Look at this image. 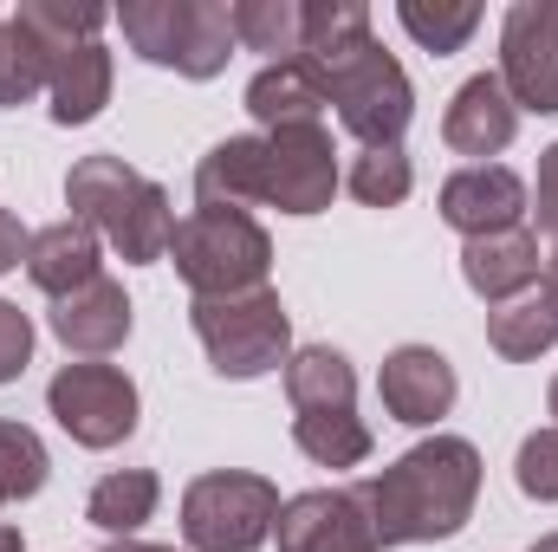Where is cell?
I'll return each mask as SVG.
<instances>
[{"mask_svg": "<svg viewBox=\"0 0 558 552\" xmlns=\"http://www.w3.org/2000/svg\"><path fill=\"white\" fill-rule=\"evenodd\" d=\"M26 364H33V319L13 299H0V384H13Z\"/></svg>", "mask_w": 558, "mask_h": 552, "instance_id": "cell-31", "label": "cell"}, {"mask_svg": "<svg viewBox=\"0 0 558 552\" xmlns=\"http://www.w3.org/2000/svg\"><path fill=\"white\" fill-rule=\"evenodd\" d=\"M26 279L46 292V299H65L92 279H105V241L85 228V221H52L26 241Z\"/></svg>", "mask_w": 558, "mask_h": 552, "instance_id": "cell-18", "label": "cell"}, {"mask_svg": "<svg viewBox=\"0 0 558 552\" xmlns=\"http://www.w3.org/2000/svg\"><path fill=\"white\" fill-rule=\"evenodd\" d=\"M338 149L325 124H286L267 131V208L279 215H325L338 195Z\"/></svg>", "mask_w": 558, "mask_h": 552, "instance_id": "cell-11", "label": "cell"}, {"mask_svg": "<svg viewBox=\"0 0 558 552\" xmlns=\"http://www.w3.org/2000/svg\"><path fill=\"white\" fill-rule=\"evenodd\" d=\"M247 111H254V124H267V131L318 124V111H325V85H318L312 59L299 52V59H274V65H260V72L247 79Z\"/></svg>", "mask_w": 558, "mask_h": 552, "instance_id": "cell-20", "label": "cell"}, {"mask_svg": "<svg viewBox=\"0 0 558 552\" xmlns=\"http://www.w3.org/2000/svg\"><path fill=\"white\" fill-rule=\"evenodd\" d=\"M435 208L461 241H487V235L526 228V182L507 163H468V169H454L441 182Z\"/></svg>", "mask_w": 558, "mask_h": 552, "instance_id": "cell-12", "label": "cell"}, {"mask_svg": "<svg viewBox=\"0 0 558 552\" xmlns=\"http://www.w3.org/2000/svg\"><path fill=\"white\" fill-rule=\"evenodd\" d=\"M487 345H494L507 364H533L539 351H553L558 345V305L546 299V286H533V292L494 305V312H487Z\"/></svg>", "mask_w": 558, "mask_h": 552, "instance_id": "cell-23", "label": "cell"}, {"mask_svg": "<svg viewBox=\"0 0 558 552\" xmlns=\"http://www.w3.org/2000/svg\"><path fill=\"white\" fill-rule=\"evenodd\" d=\"M202 208H267V137H221L195 163Z\"/></svg>", "mask_w": 558, "mask_h": 552, "instance_id": "cell-19", "label": "cell"}, {"mask_svg": "<svg viewBox=\"0 0 558 552\" xmlns=\"http://www.w3.org/2000/svg\"><path fill=\"white\" fill-rule=\"evenodd\" d=\"M228 20H234V46L267 52V65L305 52V0H234Z\"/></svg>", "mask_w": 558, "mask_h": 552, "instance_id": "cell-24", "label": "cell"}, {"mask_svg": "<svg viewBox=\"0 0 558 552\" xmlns=\"http://www.w3.org/2000/svg\"><path fill=\"white\" fill-rule=\"evenodd\" d=\"M344 189H351L364 208H397V202H410V189H416V163L403 156V143H390V149H357Z\"/></svg>", "mask_w": 558, "mask_h": 552, "instance_id": "cell-27", "label": "cell"}, {"mask_svg": "<svg viewBox=\"0 0 558 552\" xmlns=\"http://www.w3.org/2000/svg\"><path fill=\"white\" fill-rule=\"evenodd\" d=\"M533 552H558V533H546V540H533Z\"/></svg>", "mask_w": 558, "mask_h": 552, "instance_id": "cell-36", "label": "cell"}, {"mask_svg": "<svg viewBox=\"0 0 558 552\" xmlns=\"http://www.w3.org/2000/svg\"><path fill=\"white\" fill-rule=\"evenodd\" d=\"M279 552H384L371 533V514L351 488H312L279 507Z\"/></svg>", "mask_w": 558, "mask_h": 552, "instance_id": "cell-13", "label": "cell"}, {"mask_svg": "<svg viewBox=\"0 0 558 552\" xmlns=\"http://www.w3.org/2000/svg\"><path fill=\"white\" fill-rule=\"evenodd\" d=\"M357 39H371L364 0H305V59H331Z\"/></svg>", "mask_w": 558, "mask_h": 552, "instance_id": "cell-29", "label": "cell"}, {"mask_svg": "<svg viewBox=\"0 0 558 552\" xmlns=\"http://www.w3.org/2000/svg\"><path fill=\"white\" fill-rule=\"evenodd\" d=\"M0 552H26V547H20V527H13V520H0Z\"/></svg>", "mask_w": 558, "mask_h": 552, "instance_id": "cell-34", "label": "cell"}, {"mask_svg": "<svg viewBox=\"0 0 558 552\" xmlns=\"http://www.w3.org/2000/svg\"><path fill=\"white\" fill-rule=\"evenodd\" d=\"M118 26L137 59L182 79H221L234 59V20L221 0H124Z\"/></svg>", "mask_w": 558, "mask_h": 552, "instance_id": "cell-6", "label": "cell"}, {"mask_svg": "<svg viewBox=\"0 0 558 552\" xmlns=\"http://www.w3.org/2000/svg\"><path fill=\"white\" fill-rule=\"evenodd\" d=\"M546 299H553V305H558V248H553V254H546Z\"/></svg>", "mask_w": 558, "mask_h": 552, "instance_id": "cell-35", "label": "cell"}, {"mask_svg": "<svg viewBox=\"0 0 558 552\" xmlns=\"http://www.w3.org/2000/svg\"><path fill=\"white\" fill-rule=\"evenodd\" d=\"M351 494L364 501L377 547L454 540L481 501V448L468 435H428L410 455H397L390 468L364 475Z\"/></svg>", "mask_w": 558, "mask_h": 552, "instance_id": "cell-1", "label": "cell"}, {"mask_svg": "<svg viewBox=\"0 0 558 552\" xmlns=\"http://www.w3.org/2000/svg\"><path fill=\"white\" fill-rule=\"evenodd\" d=\"M0 52H7V20H0Z\"/></svg>", "mask_w": 558, "mask_h": 552, "instance_id": "cell-38", "label": "cell"}, {"mask_svg": "<svg viewBox=\"0 0 558 552\" xmlns=\"http://www.w3.org/2000/svg\"><path fill=\"white\" fill-rule=\"evenodd\" d=\"M156 501H162V481L149 468H111L85 494V520L98 533H111V540H131L143 520H156Z\"/></svg>", "mask_w": 558, "mask_h": 552, "instance_id": "cell-22", "label": "cell"}, {"mask_svg": "<svg viewBox=\"0 0 558 552\" xmlns=\"http://www.w3.org/2000/svg\"><path fill=\"white\" fill-rule=\"evenodd\" d=\"M513 481H520V494L526 501H558V429H533L526 442H520V455H513Z\"/></svg>", "mask_w": 558, "mask_h": 552, "instance_id": "cell-30", "label": "cell"}, {"mask_svg": "<svg viewBox=\"0 0 558 552\" xmlns=\"http://www.w3.org/2000/svg\"><path fill=\"white\" fill-rule=\"evenodd\" d=\"M52 338L65 351H78V358H111L131 338V299H124V286L105 274V279H92V286H78V292H65V299H52Z\"/></svg>", "mask_w": 558, "mask_h": 552, "instance_id": "cell-16", "label": "cell"}, {"mask_svg": "<svg viewBox=\"0 0 558 552\" xmlns=\"http://www.w3.org/2000/svg\"><path fill=\"white\" fill-rule=\"evenodd\" d=\"M513 131H520V111H513L500 72H474V79L448 98V111H441V143H448L454 156H474V163L500 156V149L513 143Z\"/></svg>", "mask_w": 558, "mask_h": 552, "instance_id": "cell-15", "label": "cell"}, {"mask_svg": "<svg viewBox=\"0 0 558 552\" xmlns=\"http://www.w3.org/2000/svg\"><path fill=\"white\" fill-rule=\"evenodd\" d=\"M312 72L325 85V105H338V124L364 149L403 143L410 118H416V92H410V72L377 46V33L331 52V59H312Z\"/></svg>", "mask_w": 558, "mask_h": 552, "instance_id": "cell-4", "label": "cell"}, {"mask_svg": "<svg viewBox=\"0 0 558 552\" xmlns=\"http://www.w3.org/2000/svg\"><path fill=\"white\" fill-rule=\"evenodd\" d=\"M500 85L513 111L558 118V0H513L500 20Z\"/></svg>", "mask_w": 558, "mask_h": 552, "instance_id": "cell-10", "label": "cell"}, {"mask_svg": "<svg viewBox=\"0 0 558 552\" xmlns=\"http://www.w3.org/2000/svg\"><path fill=\"white\" fill-rule=\"evenodd\" d=\"M397 20H403V33L416 39L422 52H435V59H441V52H461V46L474 39L481 7H474V0H435V7H428V0H403V7H397Z\"/></svg>", "mask_w": 558, "mask_h": 552, "instance_id": "cell-26", "label": "cell"}, {"mask_svg": "<svg viewBox=\"0 0 558 552\" xmlns=\"http://www.w3.org/2000/svg\"><path fill=\"white\" fill-rule=\"evenodd\" d=\"M279 488L247 468H215L182 488V540L189 552H260L279 527Z\"/></svg>", "mask_w": 558, "mask_h": 552, "instance_id": "cell-7", "label": "cell"}, {"mask_svg": "<svg viewBox=\"0 0 558 552\" xmlns=\"http://www.w3.org/2000/svg\"><path fill=\"white\" fill-rule=\"evenodd\" d=\"M65 208L72 221H85L98 241H111V254L124 267H149L169 254L175 241V208L169 189L137 176L124 156H78L65 176Z\"/></svg>", "mask_w": 558, "mask_h": 552, "instance_id": "cell-2", "label": "cell"}, {"mask_svg": "<svg viewBox=\"0 0 558 552\" xmlns=\"http://www.w3.org/2000/svg\"><path fill=\"white\" fill-rule=\"evenodd\" d=\"M526 215H539V235H553V248H558V143L539 156V189H533Z\"/></svg>", "mask_w": 558, "mask_h": 552, "instance_id": "cell-32", "label": "cell"}, {"mask_svg": "<svg viewBox=\"0 0 558 552\" xmlns=\"http://www.w3.org/2000/svg\"><path fill=\"white\" fill-rule=\"evenodd\" d=\"M539 274H546V254H539V235L533 228H507V235H487V241H468L461 248V279L487 305H507V299L533 292Z\"/></svg>", "mask_w": 558, "mask_h": 552, "instance_id": "cell-17", "label": "cell"}, {"mask_svg": "<svg viewBox=\"0 0 558 552\" xmlns=\"http://www.w3.org/2000/svg\"><path fill=\"white\" fill-rule=\"evenodd\" d=\"M39 52H46V98H52V124H92L111 105V52H105V7L92 0H26L13 13Z\"/></svg>", "mask_w": 558, "mask_h": 552, "instance_id": "cell-3", "label": "cell"}, {"mask_svg": "<svg viewBox=\"0 0 558 552\" xmlns=\"http://www.w3.org/2000/svg\"><path fill=\"white\" fill-rule=\"evenodd\" d=\"M46 410H52V422H59L78 448H118L124 435H137L143 404H137L131 371L85 358V364H65V371L46 384Z\"/></svg>", "mask_w": 558, "mask_h": 552, "instance_id": "cell-9", "label": "cell"}, {"mask_svg": "<svg viewBox=\"0 0 558 552\" xmlns=\"http://www.w3.org/2000/svg\"><path fill=\"white\" fill-rule=\"evenodd\" d=\"M292 442H299V455L318 461V468H357V461H371V422L357 410L292 416Z\"/></svg>", "mask_w": 558, "mask_h": 552, "instance_id": "cell-25", "label": "cell"}, {"mask_svg": "<svg viewBox=\"0 0 558 552\" xmlns=\"http://www.w3.org/2000/svg\"><path fill=\"white\" fill-rule=\"evenodd\" d=\"M189 325H195L208 364L221 377H234V384L267 377V371H279L292 358V319H286L274 286L234 292V299H195L189 305Z\"/></svg>", "mask_w": 558, "mask_h": 552, "instance_id": "cell-8", "label": "cell"}, {"mask_svg": "<svg viewBox=\"0 0 558 552\" xmlns=\"http://www.w3.org/2000/svg\"><path fill=\"white\" fill-rule=\"evenodd\" d=\"M286 397L292 416H318V410H357V371L344 351L331 345H305L286 358Z\"/></svg>", "mask_w": 558, "mask_h": 552, "instance_id": "cell-21", "label": "cell"}, {"mask_svg": "<svg viewBox=\"0 0 558 552\" xmlns=\"http://www.w3.org/2000/svg\"><path fill=\"white\" fill-rule=\"evenodd\" d=\"M98 552H175V547H149V540H111V547H98Z\"/></svg>", "mask_w": 558, "mask_h": 552, "instance_id": "cell-33", "label": "cell"}, {"mask_svg": "<svg viewBox=\"0 0 558 552\" xmlns=\"http://www.w3.org/2000/svg\"><path fill=\"white\" fill-rule=\"evenodd\" d=\"M546 410H553V429H558V377H553V397H546Z\"/></svg>", "mask_w": 558, "mask_h": 552, "instance_id": "cell-37", "label": "cell"}, {"mask_svg": "<svg viewBox=\"0 0 558 552\" xmlns=\"http://www.w3.org/2000/svg\"><path fill=\"white\" fill-rule=\"evenodd\" d=\"M377 397H384V410L397 416V422L435 429L441 416L454 410L461 384H454V364L435 345H397L384 358V371H377Z\"/></svg>", "mask_w": 558, "mask_h": 552, "instance_id": "cell-14", "label": "cell"}, {"mask_svg": "<svg viewBox=\"0 0 558 552\" xmlns=\"http://www.w3.org/2000/svg\"><path fill=\"white\" fill-rule=\"evenodd\" d=\"M46 475H52V461H46L39 429L0 416V501H33L46 488Z\"/></svg>", "mask_w": 558, "mask_h": 552, "instance_id": "cell-28", "label": "cell"}, {"mask_svg": "<svg viewBox=\"0 0 558 552\" xmlns=\"http://www.w3.org/2000/svg\"><path fill=\"white\" fill-rule=\"evenodd\" d=\"M175 274L195 299H234V292H260L274 274V241L254 215L241 208H195L175 221Z\"/></svg>", "mask_w": 558, "mask_h": 552, "instance_id": "cell-5", "label": "cell"}]
</instances>
